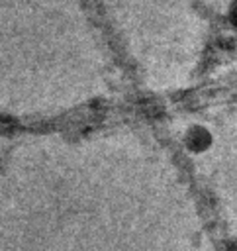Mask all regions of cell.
Instances as JSON below:
<instances>
[{
  "mask_svg": "<svg viewBox=\"0 0 237 251\" xmlns=\"http://www.w3.org/2000/svg\"><path fill=\"white\" fill-rule=\"evenodd\" d=\"M188 141H190V145H194V147H204V145L210 141V135H208V131H206V129L196 127V129H192V131H190Z\"/></svg>",
  "mask_w": 237,
  "mask_h": 251,
  "instance_id": "cell-1",
  "label": "cell"
},
{
  "mask_svg": "<svg viewBox=\"0 0 237 251\" xmlns=\"http://www.w3.org/2000/svg\"><path fill=\"white\" fill-rule=\"evenodd\" d=\"M231 20L237 24V4H235V6H233V10H231Z\"/></svg>",
  "mask_w": 237,
  "mask_h": 251,
  "instance_id": "cell-2",
  "label": "cell"
}]
</instances>
